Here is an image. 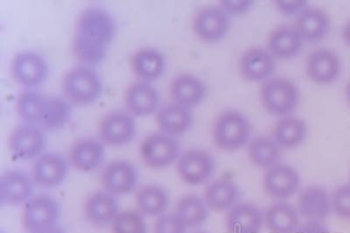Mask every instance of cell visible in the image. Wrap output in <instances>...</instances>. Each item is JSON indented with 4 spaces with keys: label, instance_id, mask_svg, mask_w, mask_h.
<instances>
[{
    "label": "cell",
    "instance_id": "cell-1",
    "mask_svg": "<svg viewBox=\"0 0 350 233\" xmlns=\"http://www.w3.org/2000/svg\"><path fill=\"white\" fill-rule=\"evenodd\" d=\"M116 34L117 23L108 11L98 6L86 8L78 17L73 42L75 55L84 66L102 64Z\"/></svg>",
    "mask_w": 350,
    "mask_h": 233
},
{
    "label": "cell",
    "instance_id": "cell-2",
    "mask_svg": "<svg viewBox=\"0 0 350 233\" xmlns=\"http://www.w3.org/2000/svg\"><path fill=\"white\" fill-rule=\"evenodd\" d=\"M252 125L243 113L229 109L219 113L212 127V140L218 149L235 152L249 144Z\"/></svg>",
    "mask_w": 350,
    "mask_h": 233
},
{
    "label": "cell",
    "instance_id": "cell-3",
    "mask_svg": "<svg viewBox=\"0 0 350 233\" xmlns=\"http://www.w3.org/2000/svg\"><path fill=\"white\" fill-rule=\"evenodd\" d=\"M260 99L269 114L283 118L292 115L298 108L301 93L298 86L288 78L271 77L262 83Z\"/></svg>",
    "mask_w": 350,
    "mask_h": 233
},
{
    "label": "cell",
    "instance_id": "cell-4",
    "mask_svg": "<svg viewBox=\"0 0 350 233\" xmlns=\"http://www.w3.org/2000/svg\"><path fill=\"white\" fill-rule=\"evenodd\" d=\"M62 86L66 99L79 106L96 102L104 90L102 79L96 71L84 65L68 71L64 75Z\"/></svg>",
    "mask_w": 350,
    "mask_h": 233
},
{
    "label": "cell",
    "instance_id": "cell-5",
    "mask_svg": "<svg viewBox=\"0 0 350 233\" xmlns=\"http://www.w3.org/2000/svg\"><path fill=\"white\" fill-rule=\"evenodd\" d=\"M61 216V204L55 197L37 195L24 204L21 222L27 233H36L60 223Z\"/></svg>",
    "mask_w": 350,
    "mask_h": 233
},
{
    "label": "cell",
    "instance_id": "cell-6",
    "mask_svg": "<svg viewBox=\"0 0 350 233\" xmlns=\"http://www.w3.org/2000/svg\"><path fill=\"white\" fill-rule=\"evenodd\" d=\"M139 152L149 168L164 169L177 162L180 156V145L176 138L158 132L144 138Z\"/></svg>",
    "mask_w": 350,
    "mask_h": 233
},
{
    "label": "cell",
    "instance_id": "cell-7",
    "mask_svg": "<svg viewBox=\"0 0 350 233\" xmlns=\"http://www.w3.org/2000/svg\"><path fill=\"white\" fill-rule=\"evenodd\" d=\"M217 164L208 151L189 149L180 154L176 162L177 174L186 184L199 186L205 184L215 174Z\"/></svg>",
    "mask_w": 350,
    "mask_h": 233
},
{
    "label": "cell",
    "instance_id": "cell-8",
    "mask_svg": "<svg viewBox=\"0 0 350 233\" xmlns=\"http://www.w3.org/2000/svg\"><path fill=\"white\" fill-rule=\"evenodd\" d=\"M8 145L15 160H36L46 147L45 131L36 125L24 123L12 132Z\"/></svg>",
    "mask_w": 350,
    "mask_h": 233
},
{
    "label": "cell",
    "instance_id": "cell-9",
    "mask_svg": "<svg viewBox=\"0 0 350 233\" xmlns=\"http://www.w3.org/2000/svg\"><path fill=\"white\" fill-rule=\"evenodd\" d=\"M230 29V17L219 5L206 6L197 12L193 21V31L202 42H220Z\"/></svg>",
    "mask_w": 350,
    "mask_h": 233
},
{
    "label": "cell",
    "instance_id": "cell-10",
    "mask_svg": "<svg viewBox=\"0 0 350 233\" xmlns=\"http://www.w3.org/2000/svg\"><path fill=\"white\" fill-rule=\"evenodd\" d=\"M12 77L27 90L44 84L49 77V64L40 53L33 51L18 53L11 64Z\"/></svg>",
    "mask_w": 350,
    "mask_h": 233
},
{
    "label": "cell",
    "instance_id": "cell-11",
    "mask_svg": "<svg viewBox=\"0 0 350 233\" xmlns=\"http://www.w3.org/2000/svg\"><path fill=\"white\" fill-rule=\"evenodd\" d=\"M100 140L106 146L123 147L131 143L137 134V124L129 112L113 111L100 122Z\"/></svg>",
    "mask_w": 350,
    "mask_h": 233
},
{
    "label": "cell",
    "instance_id": "cell-12",
    "mask_svg": "<svg viewBox=\"0 0 350 233\" xmlns=\"http://www.w3.org/2000/svg\"><path fill=\"white\" fill-rule=\"evenodd\" d=\"M70 162L62 154L44 153L34 160L31 170L34 184L42 188H55L67 179Z\"/></svg>",
    "mask_w": 350,
    "mask_h": 233
},
{
    "label": "cell",
    "instance_id": "cell-13",
    "mask_svg": "<svg viewBox=\"0 0 350 233\" xmlns=\"http://www.w3.org/2000/svg\"><path fill=\"white\" fill-rule=\"evenodd\" d=\"M262 184V190L269 197L286 201L299 191L301 177L292 166L278 163L265 169Z\"/></svg>",
    "mask_w": 350,
    "mask_h": 233
},
{
    "label": "cell",
    "instance_id": "cell-14",
    "mask_svg": "<svg viewBox=\"0 0 350 233\" xmlns=\"http://www.w3.org/2000/svg\"><path fill=\"white\" fill-rule=\"evenodd\" d=\"M139 171L131 162L117 160L108 163L101 175L103 188L116 197L126 196L135 190Z\"/></svg>",
    "mask_w": 350,
    "mask_h": 233
},
{
    "label": "cell",
    "instance_id": "cell-15",
    "mask_svg": "<svg viewBox=\"0 0 350 233\" xmlns=\"http://www.w3.org/2000/svg\"><path fill=\"white\" fill-rule=\"evenodd\" d=\"M36 186L32 175L24 170H8L0 178V204L8 206H24L33 197Z\"/></svg>",
    "mask_w": 350,
    "mask_h": 233
},
{
    "label": "cell",
    "instance_id": "cell-16",
    "mask_svg": "<svg viewBox=\"0 0 350 233\" xmlns=\"http://www.w3.org/2000/svg\"><path fill=\"white\" fill-rule=\"evenodd\" d=\"M342 72L339 56L329 49L320 48L309 53L306 73L312 83L328 85L338 79Z\"/></svg>",
    "mask_w": 350,
    "mask_h": 233
},
{
    "label": "cell",
    "instance_id": "cell-17",
    "mask_svg": "<svg viewBox=\"0 0 350 233\" xmlns=\"http://www.w3.org/2000/svg\"><path fill=\"white\" fill-rule=\"evenodd\" d=\"M276 71V59L267 49L253 47L241 56L239 72L243 79L251 83H265Z\"/></svg>",
    "mask_w": 350,
    "mask_h": 233
},
{
    "label": "cell",
    "instance_id": "cell-18",
    "mask_svg": "<svg viewBox=\"0 0 350 233\" xmlns=\"http://www.w3.org/2000/svg\"><path fill=\"white\" fill-rule=\"evenodd\" d=\"M120 212L118 197L104 188L90 194L84 204L87 221L98 228L111 226Z\"/></svg>",
    "mask_w": 350,
    "mask_h": 233
},
{
    "label": "cell",
    "instance_id": "cell-19",
    "mask_svg": "<svg viewBox=\"0 0 350 233\" xmlns=\"http://www.w3.org/2000/svg\"><path fill=\"white\" fill-rule=\"evenodd\" d=\"M297 210L309 221H323L332 210L330 195L323 186L309 185L299 195Z\"/></svg>",
    "mask_w": 350,
    "mask_h": 233
},
{
    "label": "cell",
    "instance_id": "cell-20",
    "mask_svg": "<svg viewBox=\"0 0 350 233\" xmlns=\"http://www.w3.org/2000/svg\"><path fill=\"white\" fill-rule=\"evenodd\" d=\"M105 157V144L101 140L84 138L72 145L68 160L77 171L90 173L102 165Z\"/></svg>",
    "mask_w": 350,
    "mask_h": 233
},
{
    "label": "cell",
    "instance_id": "cell-21",
    "mask_svg": "<svg viewBox=\"0 0 350 233\" xmlns=\"http://www.w3.org/2000/svg\"><path fill=\"white\" fill-rule=\"evenodd\" d=\"M170 91L174 103L191 110L201 105L208 93L204 82L189 73L176 75L171 82Z\"/></svg>",
    "mask_w": 350,
    "mask_h": 233
},
{
    "label": "cell",
    "instance_id": "cell-22",
    "mask_svg": "<svg viewBox=\"0 0 350 233\" xmlns=\"http://www.w3.org/2000/svg\"><path fill=\"white\" fill-rule=\"evenodd\" d=\"M264 223V214L252 203H237L225 216V225L229 233H259Z\"/></svg>",
    "mask_w": 350,
    "mask_h": 233
},
{
    "label": "cell",
    "instance_id": "cell-23",
    "mask_svg": "<svg viewBox=\"0 0 350 233\" xmlns=\"http://www.w3.org/2000/svg\"><path fill=\"white\" fill-rule=\"evenodd\" d=\"M156 121L161 133L177 138L192 128L195 118L191 109L173 102L159 110Z\"/></svg>",
    "mask_w": 350,
    "mask_h": 233
},
{
    "label": "cell",
    "instance_id": "cell-24",
    "mask_svg": "<svg viewBox=\"0 0 350 233\" xmlns=\"http://www.w3.org/2000/svg\"><path fill=\"white\" fill-rule=\"evenodd\" d=\"M124 103L131 115L146 116L157 111L159 96L151 83L139 81L127 88L124 93Z\"/></svg>",
    "mask_w": 350,
    "mask_h": 233
},
{
    "label": "cell",
    "instance_id": "cell-25",
    "mask_svg": "<svg viewBox=\"0 0 350 233\" xmlns=\"http://www.w3.org/2000/svg\"><path fill=\"white\" fill-rule=\"evenodd\" d=\"M293 27L304 42L319 43L327 36L331 21L326 12L320 8H308L296 18Z\"/></svg>",
    "mask_w": 350,
    "mask_h": 233
},
{
    "label": "cell",
    "instance_id": "cell-26",
    "mask_svg": "<svg viewBox=\"0 0 350 233\" xmlns=\"http://www.w3.org/2000/svg\"><path fill=\"white\" fill-rule=\"evenodd\" d=\"M304 46L298 31L293 26L277 27L268 37L267 49L275 59L288 61L297 58Z\"/></svg>",
    "mask_w": 350,
    "mask_h": 233
},
{
    "label": "cell",
    "instance_id": "cell-27",
    "mask_svg": "<svg viewBox=\"0 0 350 233\" xmlns=\"http://www.w3.org/2000/svg\"><path fill=\"white\" fill-rule=\"evenodd\" d=\"M241 197L239 185L230 178H220L206 187L203 199L208 209L215 212H228Z\"/></svg>",
    "mask_w": 350,
    "mask_h": 233
},
{
    "label": "cell",
    "instance_id": "cell-28",
    "mask_svg": "<svg viewBox=\"0 0 350 233\" xmlns=\"http://www.w3.org/2000/svg\"><path fill=\"white\" fill-rule=\"evenodd\" d=\"M308 127L304 119L295 116L280 118L274 125L273 138L282 149H293L304 143Z\"/></svg>",
    "mask_w": 350,
    "mask_h": 233
},
{
    "label": "cell",
    "instance_id": "cell-29",
    "mask_svg": "<svg viewBox=\"0 0 350 233\" xmlns=\"http://www.w3.org/2000/svg\"><path fill=\"white\" fill-rule=\"evenodd\" d=\"M133 73L140 81L151 83L163 75L165 59L163 53L153 48L139 49L134 53L131 62Z\"/></svg>",
    "mask_w": 350,
    "mask_h": 233
},
{
    "label": "cell",
    "instance_id": "cell-30",
    "mask_svg": "<svg viewBox=\"0 0 350 233\" xmlns=\"http://www.w3.org/2000/svg\"><path fill=\"white\" fill-rule=\"evenodd\" d=\"M264 215L265 226L271 233H295L299 228L298 210L286 201L271 204Z\"/></svg>",
    "mask_w": 350,
    "mask_h": 233
},
{
    "label": "cell",
    "instance_id": "cell-31",
    "mask_svg": "<svg viewBox=\"0 0 350 233\" xmlns=\"http://www.w3.org/2000/svg\"><path fill=\"white\" fill-rule=\"evenodd\" d=\"M136 206L143 216L158 217L167 212L170 198L167 191L157 184L144 186L137 192Z\"/></svg>",
    "mask_w": 350,
    "mask_h": 233
},
{
    "label": "cell",
    "instance_id": "cell-32",
    "mask_svg": "<svg viewBox=\"0 0 350 233\" xmlns=\"http://www.w3.org/2000/svg\"><path fill=\"white\" fill-rule=\"evenodd\" d=\"M282 153V149L273 138L258 136L253 138L248 144V158L253 166L259 169H270L278 164Z\"/></svg>",
    "mask_w": 350,
    "mask_h": 233
},
{
    "label": "cell",
    "instance_id": "cell-33",
    "mask_svg": "<svg viewBox=\"0 0 350 233\" xmlns=\"http://www.w3.org/2000/svg\"><path fill=\"white\" fill-rule=\"evenodd\" d=\"M174 212L187 229L197 228L207 221L209 209L203 197L187 195L177 201Z\"/></svg>",
    "mask_w": 350,
    "mask_h": 233
},
{
    "label": "cell",
    "instance_id": "cell-34",
    "mask_svg": "<svg viewBox=\"0 0 350 233\" xmlns=\"http://www.w3.org/2000/svg\"><path fill=\"white\" fill-rule=\"evenodd\" d=\"M72 112L71 102L66 97L48 96L39 127L45 132L64 128L70 121Z\"/></svg>",
    "mask_w": 350,
    "mask_h": 233
},
{
    "label": "cell",
    "instance_id": "cell-35",
    "mask_svg": "<svg viewBox=\"0 0 350 233\" xmlns=\"http://www.w3.org/2000/svg\"><path fill=\"white\" fill-rule=\"evenodd\" d=\"M46 96L36 90H26L18 97L16 109L20 118L27 124L38 127Z\"/></svg>",
    "mask_w": 350,
    "mask_h": 233
},
{
    "label": "cell",
    "instance_id": "cell-36",
    "mask_svg": "<svg viewBox=\"0 0 350 233\" xmlns=\"http://www.w3.org/2000/svg\"><path fill=\"white\" fill-rule=\"evenodd\" d=\"M111 233H148L146 217L139 210H120L111 225Z\"/></svg>",
    "mask_w": 350,
    "mask_h": 233
},
{
    "label": "cell",
    "instance_id": "cell-37",
    "mask_svg": "<svg viewBox=\"0 0 350 233\" xmlns=\"http://www.w3.org/2000/svg\"><path fill=\"white\" fill-rule=\"evenodd\" d=\"M332 210L340 219L350 220V184L340 186L331 196Z\"/></svg>",
    "mask_w": 350,
    "mask_h": 233
},
{
    "label": "cell",
    "instance_id": "cell-38",
    "mask_svg": "<svg viewBox=\"0 0 350 233\" xmlns=\"http://www.w3.org/2000/svg\"><path fill=\"white\" fill-rule=\"evenodd\" d=\"M187 226L175 212H165L156 217L153 223V233H187Z\"/></svg>",
    "mask_w": 350,
    "mask_h": 233
},
{
    "label": "cell",
    "instance_id": "cell-39",
    "mask_svg": "<svg viewBox=\"0 0 350 233\" xmlns=\"http://www.w3.org/2000/svg\"><path fill=\"white\" fill-rule=\"evenodd\" d=\"M274 5L277 11L286 17H298L309 8L308 0H275Z\"/></svg>",
    "mask_w": 350,
    "mask_h": 233
},
{
    "label": "cell",
    "instance_id": "cell-40",
    "mask_svg": "<svg viewBox=\"0 0 350 233\" xmlns=\"http://www.w3.org/2000/svg\"><path fill=\"white\" fill-rule=\"evenodd\" d=\"M254 5L253 0H220L218 5L230 17H237L248 14Z\"/></svg>",
    "mask_w": 350,
    "mask_h": 233
},
{
    "label": "cell",
    "instance_id": "cell-41",
    "mask_svg": "<svg viewBox=\"0 0 350 233\" xmlns=\"http://www.w3.org/2000/svg\"><path fill=\"white\" fill-rule=\"evenodd\" d=\"M295 233H329V232L320 222L310 221L303 225L301 229H297Z\"/></svg>",
    "mask_w": 350,
    "mask_h": 233
},
{
    "label": "cell",
    "instance_id": "cell-42",
    "mask_svg": "<svg viewBox=\"0 0 350 233\" xmlns=\"http://www.w3.org/2000/svg\"><path fill=\"white\" fill-rule=\"evenodd\" d=\"M36 233H68L66 231V229L61 225V223H57L54 226H51L48 229L42 230V231H40Z\"/></svg>",
    "mask_w": 350,
    "mask_h": 233
},
{
    "label": "cell",
    "instance_id": "cell-43",
    "mask_svg": "<svg viewBox=\"0 0 350 233\" xmlns=\"http://www.w3.org/2000/svg\"><path fill=\"white\" fill-rule=\"evenodd\" d=\"M342 37L345 42L350 47V21L345 25L342 31Z\"/></svg>",
    "mask_w": 350,
    "mask_h": 233
},
{
    "label": "cell",
    "instance_id": "cell-44",
    "mask_svg": "<svg viewBox=\"0 0 350 233\" xmlns=\"http://www.w3.org/2000/svg\"><path fill=\"white\" fill-rule=\"evenodd\" d=\"M346 97H347V100H348V102L350 106V82H349V84L347 85Z\"/></svg>",
    "mask_w": 350,
    "mask_h": 233
},
{
    "label": "cell",
    "instance_id": "cell-45",
    "mask_svg": "<svg viewBox=\"0 0 350 233\" xmlns=\"http://www.w3.org/2000/svg\"><path fill=\"white\" fill-rule=\"evenodd\" d=\"M191 233H206L204 232H191Z\"/></svg>",
    "mask_w": 350,
    "mask_h": 233
}]
</instances>
